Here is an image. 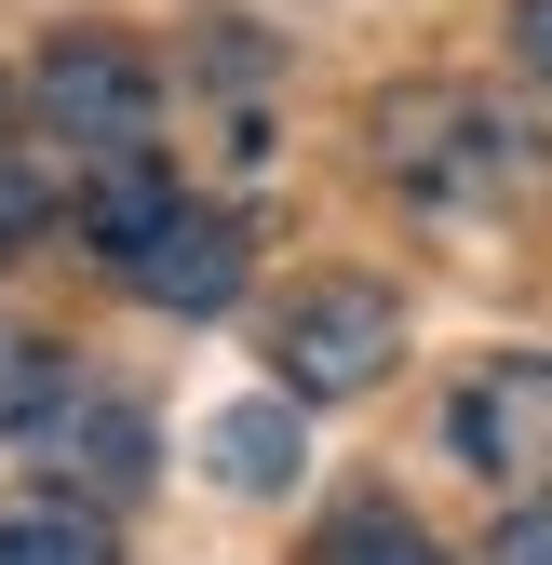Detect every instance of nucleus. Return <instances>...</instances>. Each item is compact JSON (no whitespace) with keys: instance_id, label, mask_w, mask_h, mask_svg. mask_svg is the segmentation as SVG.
<instances>
[{"instance_id":"f257e3e1","label":"nucleus","mask_w":552,"mask_h":565,"mask_svg":"<svg viewBox=\"0 0 552 565\" xmlns=\"http://www.w3.org/2000/svg\"><path fill=\"white\" fill-rule=\"evenodd\" d=\"M539 149H526V121L499 95H458V82H404L378 95V175L391 189H432V202H486L512 189Z\"/></svg>"},{"instance_id":"f03ea898","label":"nucleus","mask_w":552,"mask_h":565,"mask_svg":"<svg viewBox=\"0 0 552 565\" xmlns=\"http://www.w3.org/2000/svg\"><path fill=\"white\" fill-rule=\"evenodd\" d=\"M391 364H404V297L364 282V269H323V282H297V297L269 310V377L297 404H351Z\"/></svg>"},{"instance_id":"7ed1b4c3","label":"nucleus","mask_w":552,"mask_h":565,"mask_svg":"<svg viewBox=\"0 0 552 565\" xmlns=\"http://www.w3.org/2000/svg\"><path fill=\"white\" fill-rule=\"evenodd\" d=\"M28 108H41V135H67L82 162H121V149L162 135V67L135 54V41H108V28H67V41H41V67H28Z\"/></svg>"},{"instance_id":"20e7f679","label":"nucleus","mask_w":552,"mask_h":565,"mask_svg":"<svg viewBox=\"0 0 552 565\" xmlns=\"http://www.w3.org/2000/svg\"><path fill=\"white\" fill-rule=\"evenodd\" d=\"M108 269H121L149 310H230V297H243V230H230V216H202V202L176 189V202H162V230H149V243H121Z\"/></svg>"},{"instance_id":"39448f33","label":"nucleus","mask_w":552,"mask_h":565,"mask_svg":"<svg viewBox=\"0 0 552 565\" xmlns=\"http://www.w3.org/2000/svg\"><path fill=\"white\" fill-rule=\"evenodd\" d=\"M202 471L230 484V499H284V484L310 471V431H297V391H243L202 417Z\"/></svg>"},{"instance_id":"423d86ee","label":"nucleus","mask_w":552,"mask_h":565,"mask_svg":"<svg viewBox=\"0 0 552 565\" xmlns=\"http://www.w3.org/2000/svg\"><path fill=\"white\" fill-rule=\"evenodd\" d=\"M28 431H41L67 471H82L95 499H135V484H149V417H135V404H108V391H67V377H54Z\"/></svg>"},{"instance_id":"0eeeda50","label":"nucleus","mask_w":552,"mask_h":565,"mask_svg":"<svg viewBox=\"0 0 552 565\" xmlns=\"http://www.w3.org/2000/svg\"><path fill=\"white\" fill-rule=\"evenodd\" d=\"M458 458H471V471L552 458V364H526V377H499V391H458Z\"/></svg>"},{"instance_id":"6e6552de","label":"nucleus","mask_w":552,"mask_h":565,"mask_svg":"<svg viewBox=\"0 0 552 565\" xmlns=\"http://www.w3.org/2000/svg\"><path fill=\"white\" fill-rule=\"evenodd\" d=\"M0 565H121L108 552V512L95 499H0Z\"/></svg>"},{"instance_id":"1a4fd4ad","label":"nucleus","mask_w":552,"mask_h":565,"mask_svg":"<svg viewBox=\"0 0 552 565\" xmlns=\"http://www.w3.org/2000/svg\"><path fill=\"white\" fill-rule=\"evenodd\" d=\"M162 202H176V175H162L149 149H121V162H95V189H82V243H95V256H121V243H149V230H162Z\"/></svg>"},{"instance_id":"9d476101","label":"nucleus","mask_w":552,"mask_h":565,"mask_svg":"<svg viewBox=\"0 0 552 565\" xmlns=\"http://www.w3.org/2000/svg\"><path fill=\"white\" fill-rule=\"evenodd\" d=\"M310 565H445V552H432V525H418V512L351 499V512H337V525L310 539Z\"/></svg>"},{"instance_id":"9b49d317","label":"nucleus","mask_w":552,"mask_h":565,"mask_svg":"<svg viewBox=\"0 0 552 565\" xmlns=\"http://www.w3.org/2000/svg\"><path fill=\"white\" fill-rule=\"evenodd\" d=\"M41 391H54V350H41L28 323H0V431H28Z\"/></svg>"},{"instance_id":"f8f14e48","label":"nucleus","mask_w":552,"mask_h":565,"mask_svg":"<svg viewBox=\"0 0 552 565\" xmlns=\"http://www.w3.org/2000/svg\"><path fill=\"white\" fill-rule=\"evenodd\" d=\"M41 216H54V202H41V175H14V162H0V256H28V243H41Z\"/></svg>"},{"instance_id":"ddd939ff","label":"nucleus","mask_w":552,"mask_h":565,"mask_svg":"<svg viewBox=\"0 0 552 565\" xmlns=\"http://www.w3.org/2000/svg\"><path fill=\"white\" fill-rule=\"evenodd\" d=\"M486 565H552V499H526V512H499V552Z\"/></svg>"},{"instance_id":"4468645a","label":"nucleus","mask_w":552,"mask_h":565,"mask_svg":"<svg viewBox=\"0 0 552 565\" xmlns=\"http://www.w3.org/2000/svg\"><path fill=\"white\" fill-rule=\"evenodd\" d=\"M512 54L539 67V82H552V0H512Z\"/></svg>"}]
</instances>
